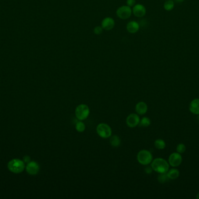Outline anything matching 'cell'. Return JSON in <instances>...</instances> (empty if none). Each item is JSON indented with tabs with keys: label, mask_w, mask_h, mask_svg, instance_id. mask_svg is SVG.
I'll return each instance as SVG.
<instances>
[{
	"label": "cell",
	"mask_w": 199,
	"mask_h": 199,
	"mask_svg": "<svg viewBox=\"0 0 199 199\" xmlns=\"http://www.w3.org/2000/svg\"><path fill=\"white\" fill-rule=\"evenodd\" d=\"M151 166L153 170L159 174H167L169 170V164L163 158H158L154 159L152 162Z\"/></svg>",
	"instance_id": "cell-1"
},
{
	"label": "cell",
	"mask_w": 199,
	"mask_h": 199,
	"mask_svg": "<svg viewBox=\"0 0 199 199\" xmlns=\"http://www.w3.org/2000/svg\"><path fill=\"white\" fill-rule=\"evenodd\" d=\"M137 159L141 165H147L152 162V154L148 150H142L138 152L137 155Z\"/></svg>",
	"instance_id": "cell-2"
},
{
	"label": "cell",
	"mask_w": 199,
	"mask_h": 199,
	"mask_svg": "<svg viewBox=\"0 0 199 199\" xmlns=\"http://www.w3.org/2000/svg\"><path fill=\"white\" fill-rule=\"evenodd\" d=\"M90 114V109L86 104H81L76 107L75 109L76 117L81 121L86 120Z\"/></svg>",
	"instance_id": "cell-3"
},
{
	"label": "cell",
	"mask_w": 199,
	"mask_h": 199,
	"mask_svg": "<svg viewBox=\"0 0 199 199\" xmlns=\"http://www.w3.org/2000/svg\"><path fill=\"white\" fill-rule=\"evenodd\" d=\"M97 133L103 139H108L111 136L112 129L111 127L106 124L101 123L98 124L96 128Z\"/></svg>",
	"instance_id": "cell-4"
},
{
	"label": "cell",
	"mask_w": 199,
	"mask_h": 199,
	"mask_svg": "<svg viewBox=\"0 0 199 199\" xmlns=\"http://www.w3.org/2000/svg\"><path fill=\"white\" fill-rule=\"evenodd\" d=\"M8 166L9 170L14 173H20L24 168V162L19 159H13L9 162Z\"/></svg>",
	"instance_id": "cell-5"
},
{
	"label": "cell",
	"mask_w": 199,
	"mask_h": 199,
	"mask_svg": "<svg viewBox=\"0 0 199 199\" xmlns=\"http://www.w3.org/2000/svg\"><path fill=\"white\" fill-rule=\"evenodd\" d=\"M132 14V10L128 6H120L117 10V15L120 19H127L130 17Z\"/></svg>",
	"instance_id": "cell-6"
},
{
	"label": "cell",
	"mask_w": 199,
	"mask_h": 199,
	"mask_svg": "<svg viewBox=\"0 0 199 199\" xmlns=\"http://www.w3.org/2000/svg\"><path fill=\"white\" fill-rule=\"evenodd\" d=\"M140 117L137 114L131 113L126 118V123L129 127L133 128L140 123Z\"/></svg>",
	"instance_id": "cell-7"
},
{
	"label": "cell",
	"mask_w": 199,
	"mask_h": 199,
	"mask_svg": "<svg viewBox=\"0 0 199 199\" xmlns=\"http://www.w3.org/2000/svg\"><path fill=\"white\" fill-rule=\"evenodd\" d=\"M168 161L171 166L173 167H176L181 164L182 158L179 153L174 152L170 155Z\"/></svg>",
	"instance_id": "cell-8"
},
{
	"label": "cell",
	"mask_w": 199,
	"mask_h": 199,
	"mask_svg": "<svg viewBox=\"0 0 199 199\" xmlns=\"http://www.w3.org/2000/svg\"><path fill=\"white\" fill-rule=\"evenodd\" d=\"M132 12L135 17L138 18H141L144 17L146 14V9L145 6L140 4H136L133 6Z\"/></svg>",
	"instance_id": "cell-9"
},
{
	"label": "cell",
	"mask_w": 199,
	"mask_h": 199,
	"mask_svg": "<svg viewBox=\"0 0 199 199\" xmlns=\"http://www.w3.org/2000/svg\"><path fill=\"white\" fill-rule=\"evenodd\" d=\"M115 26V21L111 17H107L101 22V27L106 30H112Z\"/></svg>",
	"instance_id": "cell-10"
},
{
	"label": "cell",
	"mask_w": 199,
	"mask_h": 199,
	"mask_svg": "<svg viewBox=\"0 0 199 199\" xmlns=\"http://www.w3.org/2000/svg\"><path fill=\"white\" fill-rule=\"evenodd\" d=\"M39 165L36 162H29L26 166V170L30 175H36L39 171Z\"/></svg>",
	"instance_id": "cell-11"
},
{
	"label": "cell",
	"mask_w": 199,
	"mask_h": 199,
	"mask_svg": "<svg viewBox=\"0 0 199 199\" xmlns=\"http://www.w3.org/2000/svg\"><path fill=\"white\" fill-rule=\"evenodd\" d=\"M148 110L147 105L144 102H140L136 104L135 106V111L137 114L143 115L146 113Z\"/></svg>",
	"instance_id": "cell-12"
},
{
	"label": "cell",
	"mask_w": 199,
	"mask_h": 199,
	"mask_svg": "<svg viewBox=\"0 0 199 199\" xmlns=\"http://www.w3.org/2000/svg\"><path fill=\"white\" fill-rule=\"evenodd\" d=\"M139 28H140L139 24L134 21L129 22L126 25V29L128 30V32L130 33H132V34H134L136 32H137L139 30Z\"/></svg>",
	"instance_id": "cell-13"
},
{
	"label": "cell",
	"mask_w": 199,
	"mask_h": 199,
	"mask_svg": "<svg viewBox=\"0 0 199 199\" xmlns=\"http://www.w3.org/2000/svg\"><path fill=\"white\" fill-rule=\"evenodd\" d=\"M189 110L194 115H199V99H194L191 102Z\"/></svg>",
	"instance_id": "cell-14"
},
{
	"label": "cell",
	"mask_w": 199,
	"mask_h": 199,
	"mask_svg": "<svg viewBox=\"0 0 199 199\" xmlns=\"http://www.w3.org/2000/svg\"><path fill=\"white\" fill-rule=\"evenodd\" d=\"M110 142L111 146L113 147H117L120 146L121 141L119 136H118L117 135H114L111 137Z\"/></svg>",
	"instance_id": "cell-15"
},
{
	"label": "cell",
	"mask_w": 199,
	"mask_h": 199,
	"mask_svg": "<svg viewBox=\"0 0 199 199\" xmlns=\"http://www.w3.org/2000/svg\"><path fill=\"white\" fill-rule=\"evenodd\" d=\"M167 175L170 179L174 180L179 177V172L176 169H172L167 172Z\"/></svg>",
	"instance_id": "cell-16"
},
{
	"label": "cell",
	"mask_w": 199,
	"mask_h": 199,
	"mask_svg": "<svg viewBox=\"0 0 199 199\" xmlns=\"http://www.w3.org/2000/svg\"><path fill=\"white\" fill-rule=\"evenodd\" d=\"M154 146L158 150H163L166 146V144L163 140L157 139L154 142Z\"/></svg>",
	"instance_id": "cell-17"
},
{
	"label": "cell",
	"mask_w": 199,
	"mask_h": 199,
	"mask_svg": "<svg viewBox=\"0 0 199 199\" xmlns=\"http://www.w3.org/2000/svg\"><path fill=\"white\" fill-rule=\"evenodd\" d=\"M164 9L167 11H171L174 7V2L172 0H168L165 1L164 4Z\"/></svg>",
	"instance_id": "cell-18"
},
{
	"label": "cell",
	"mask_w": 199,
	"mask_h": 199,
	"mask_svg": "<svg viewBox=\"0 0 199 199\" xmlns=\"http://www.w3.org/2000/svg\"><path fill=\"white\" fill-rule=\"evenodd\" d=\"M75 129L76 130L79 132V133H82L83 132L85 129H86V126L84 124V123L82 122V121L79 120L77 123H76V126H75Z\"/></svg>",
	"instance_id": "cell-19"
},
{
	"label": "cell",
	"mask_w": 199,
	"mask_h": 199,
	"mask_svg": "<svg viewBox=\"0 0 199 199\" xmlns=\"http://www.w3.org/2000/svg\"><path fill=\"white\" fill-rule=\"evenodd\" d=\"M140 124L143 127H148L151 124L150 119L147 117H143L140 121Z\"/></svg>",
	"instance_id": "cell-20"
},
{
	"label": "cell",
	"mask_w": 199,
	"mask_h": 199,
	"mask_svg": "<svg viewBox=\"0 0 199 199\" xmlns=\"http://www.w3.org/2000/svg\"><path fill=\"white\" fill-rule=\"evenodd\" d=\"M169 178L166 174H160L158 176V181L161 183H164L169 181Z\"/></svg>",
	"instance_id": "cell-21"
},
{
	"label": "cell",
	"mask_w": 199,
	"mask_h": 199,
	"mask_svg": "<svg viewBox=\"0 0 199 199\" xmlns=\"http://www.w3.org/2000/svg\"><path fill=\"white\" fill-rule=\"evenodd\" d=\"M176 151L179 154H182L186 151V146L185 144L181 143L176 146Z\"/></svg>",
	"instance_id": "cell-22"
},
{
	"label": "cell",
	"mask_w": 199,
	"mask_h": 199,
	"mask_svg": "<svg viewBox=\"0 0 199 199\" xmlns=\"http://www.w3.org/2000/svg\"><path fill=\"white\" fill-rule=\"evenodd\" d=\"M103 28L101 26H96L94 28V33L95 35H101L103 33Z\"/></svg>",
	"instance_id": "cell-23"
},
{
	"label": "cell",
	"mask_w": 199,
	"mask_h": 199,
	"mask_svg": "<svg viewBox=\"0 0 199 199\" xmlns=\"http://www.w3.org/2000/svg\"><path fill=\"white\" fill-rule=\"evenodd\" d=\"M126 5L129 7L135 6L136 5V0H126Z\"/></svg>",
	"instance_id": "cell-24"
},
{
	"label": "cell",
	"mask_w": 199,
	"mask_h": 199,
	"mask_svg": "<svg viewBox=\"0 0 199 199\" xmlns=\"http://www.w3.org/2000/svg\"><path fill=\"white\" fill-rule=\"evenodd\" d=\"M145 172L147 174H150L152 173V166H147L145 169Z\"/></svg>",
	"instance_id": "cell-25"
},
{
	"label": "cell",
	"mask_w": 199,
	"mask_h": 199,
	"mask_svg": "<svg viewBox=\"0 0 199 199\" xmlns=\"http://www.w3.org/2000/svg\"><path fill=\"white\" fill-rule=\"evenodd\" d=\"M24 162H25L29 163L30 161V158L29 157H25L24 158Z\"/></svg>",
	"instance_id": "cell-26"
},
{
	"label": "cell",
	"mask_w": 199,
	"mask_h": 199,
	"mask_svg": "<svg viewBox=\"0 0 199 199\" xmlns=\"http://www.w3.org/2000/svg\"><path fill=\"white\" fill-rule=\"evenodd\" d=\"M176 2H178V3H181V2H183L185 0H175Z\"/></svg>",
	"instance_id": "cell-27"
},
{
	"label": "cell",
	"mask_w": 199,
	"mask_h": 199,
	"mask_svg": "<svg viewBox=\"0 0 199 199\" xmlns=\"http://www.w3.org/2000/svg\"><path fill=\"white\" fill-rule=\"evenodd\" d=\"M196 198L197 199H199V193L197 194V196H196Z\"/></svg>",
	"instance_id": "cell-28"
},
{
	"label": "cell",
	"mask_w": 199,
	"mask_h": 199,
	"mask_svg": "<svg viewBox=\"0 0 199 199\" xmlns=\"http://www.w3.org/2000/svg\"></svg>",
	"instance_id": "cell-29"
}]
</instances>
